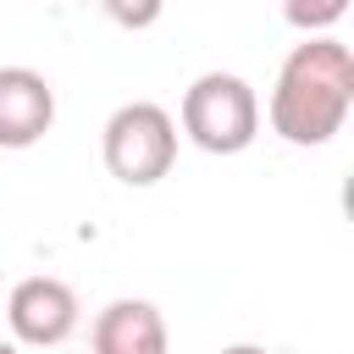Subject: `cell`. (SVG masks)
Returning <instances> with one entry per match:
<instances>
[{"label":"cell","instance_id":"6","mask_svg":"<svg viewBox=\"0 0 354 354\" xmlns=\"http://www.w3.org/2000/svg\"><path fill=\"white\" fill-rule=\"evenodd\" d=\"M94 354H171L166 315L149 299H116L94 315Z\"/></svg>","mask_w":354,"mask_h":354},{"label":"cell","instance_id":"9","mask_svg":"<svg viewBox=\"0 0 354 354\" xmlns=\"http://www.w3.org/2000/svg\"><path fill=\"white\" fill-rule=\"evenodd\" d=\"M221 354H271V348H260V343H232V348H221Z\"/></svg>","mask_w":354,"mask_h":354},{"label":"cell","instance_id":"3","mask_svg":"<svg viewBox=\"0 0 354 354\" xmlns=\"http://www.w3.org/2000/svg\"><path fill=\"white\" fill-rule=\"evenodd\" d=\"M100 155H105V171L127 188H155L171 160H177V122L166 105L155 100H127L105 116L100 127Z\"/></svg>","mask_w":354,"mask_h":354},{"label":"cell","instance_id":"1","mask_svg":"<svg viewBox=\"0 0 354 354\" xmlns=\"http://www.w3.org/2000/svg\"><path fill=\"white\" fill-rule=\"evenodd\" d=\"M354 111V55L343 39L321 33L288 50L277 83H271V133L293 149H321L343 133Z\"/></svg>","mask_w":354,"mask_h":354},{"label":"cell","instance_id":"10","mask_svg":"<svg viewBox=\"0 0 354 354\" xmlns=\"http://www.w3.org/2000/svg\"><path fill=\"white\" fill-rule=\"evenodd\" d=\"M0 354H22V348H17V343H0Z\"/></svg>","mask_w":354,"mask_h":354},{"label":"cell","instance_id":"2","mask_svg":"<svg viewBox=\"0 0 354 354\" xmlns=\"http://www.w3.org/2000/svg\"><path fill=\"white\" fill-rule=\"evenodd\" d=\"M183 133L205 155H243L260 138V94L238 72H199L183 88Z\"/></svg>","mask_w":354,"mask_h":354},{"label":"cell","instance_id":"5","mask_svg":"<svg viewBox=\"0 0 354 354\" xmlns=\"http://www.w3.org/2000/svg\"><path fill=\"white\" fill-rule=\"evenodd\" d=\"M55 127V88L33 66H0V149H33Z\"/></svg>","mask_w":354,"mask_h":354},{"label":"cell","instance_id":"8","mask_svg":"<svg viewBox=\"0 0 354 354\" xmlns=\"http://www.w3.org/2000/svg\"><path fill=\"white\" fill-rule=\"evenodd\" d=\"M116 28H133V33H144V28H155L160 22V11H166V0H94Z\"/></svg>","mask_w":354,"mask_h":354},{"label":"cell","instance_id":"4","mask_svg":"<svg viewBox=\"0 0 354 354\" xmlns=\"http://www.w3.org/2000/svg\"><path fill=\"white\" fill-rule=\"evenodd\" d=\"M6 321H11L17 348H61L77 332L83 304H77L72 282H61V277H22L6 299Z\"/></svg>","mask_w":354,"mask_h":354},{"label":"cell","instance_id":"7","mask_svg":"<svg viewBox=\"0 0 354 354\" xmlns=\"http://www.w3.org/2000/svg\"><path fill=\"white\" fill-rule=\"evenodd\" d=\"M343 11H348V0H282V22L293 33H304V39L332 33L343 22Z\"/></svg>","mask_w":354,"mask_h":354}]
</instances>
